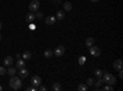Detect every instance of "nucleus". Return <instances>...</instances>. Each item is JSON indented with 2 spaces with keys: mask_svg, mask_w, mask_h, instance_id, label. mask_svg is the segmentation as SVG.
<instances>
[{
  "mask_svg": "<svg viewBox=\"0 0 123 91\" xmlns=\"http://www.w3.org/2000/svg\"><path fill=\"white\" fill-rule=\"evenodd\" d=\"M10 86H11V89L14 90H18V89H21L22 86V79L20 78V76H11V79H10V81H9Z\"/></svg>",
  "mask_w": 123,
  "mask_h": 91,
  "instance_id": "1",
  "label": "nucleus"
},
{
  "mask_svg": "<svg viewBox=\"0 0 123 91\" xmlns=\"http://www.w3.org/2000/svg\"><path fill=\"white\" fill-rule=\"evenodd\" d=\"M28 9H30L31 12L38 11V9H39V1H38V0H32V1L30 3V5H28Z\"/></svg>",
  "mask_w": 123,
  "mask_h": 91,
  "instance_id": "2",
  "label": "nucleus"
},
{
  "mask_svg": "<svg viewBox=\"0 0 123 91\" xmlns=\"http://www.w3.org/2000/svg\"><path fill=\"white\" fill-rule=\"evenodd\" d=\"M65 53V47L64 46H58L54 50H53V54L55 55V57H62Z\"/></svg>",
  "mask_w": 123,
  "mask_h": 91,
  "instance_id": "3",
  "label": "nucleus"
},
{
  "mask_svg": "<svg viewBox=\"0 0 123 91\" xmlns=\"http://www.w3.org/2000/svg\"><path fill=\"white\" fill-rule=\"evenodd\" d=\"M90 54L94 55V57H98V55L101 54V50H100L98 47H96V46L92 44V46L90 47Z\"/></svg>",
  "mask_w": 123,
  "mask_h": 91,
  "instance_id": "4",
  "label": "nucleus"
},
{
  "mask_svg": "<svg viewBox=\"0 0 123 91\" xmlns=\"http://www.w3.org/2000/svg\"><path fill=\"white\" fill-rule=\"evenodd\" d=\"M41 83H42V80H41V78L37 76V75H35L32 79H31V84H32V86H35V87H38L41 85Z\"/></svg>",
  "mask_w": 123,
  "mask_h": 91,
  "instance_id": "5",
  "label": "nucleus"
},
{
  "mask_svg": "<svg viewBox=\"0 0 123 91\" xmlns=\"http://www.w3.org/2000/svg\"><path fill=\"white\" fill-rule=\"evenodd\" d=\"M18 76L21 78V79H25L28 76V70L25 69V68H21V69H18Z\"/></svg>",
  "mask_w": 123,
  "mask_h": 91,
  "instance_id": "6",
  "label": "nucleus"
},
{
  "mask_svg": "<svg viewBox=\"0 0 123 91\" xmlns=\"http://www.w3.org/2000/svg\"><path fill=\"white\" fill-rule=\"evenodd\" d=\"M55 21H57L55 16H47L46 17V24L47 25H53V24H55Z\"/></svg>",
  "mask_w": 123,
  "mask_h": 91,
  "instance_id": "7",
  "label": "nucleus"
},
{
  "mask_svg": "<svg viewBox=\"0 0 123 91\" xmlns=\"http://www.w3.org/2000/svg\"><path fill=\"white\" fill-rule=\"evenodd\" d=\"M35 18H36V15H35L33 12H30V14L26 15V21L30 22V24H31V22H33V21H35Z\"/></svg>",
  "mask_w": 123,
  "mask_h": 91,
  "instance_id": "8",
  "label": "nucleus"
},
{
  "mask_svg": "<svg viewBox=\"0 0 123 91\" xmlns=\"http://www.w3.org/2000/svg\"><path fill=\"white\" fill-rule=\"evenodd\" d=\"M122 59H117L116 62L113 63V68L116 69V70H122Z\"/></svg>",
  "mask_w": 123,
  "mask_h": 91,
  "instance_id": "9",
  "label": "nucleus"
},
{
  "mask_svg": "<svg viewBox=\"0 0 123 91\" xmlns=\"http://www.w3.org/2000/svg\"><path fill=\"white\" fill-rule=\"evenodd\" d=\"M16 73H17V69H16V68H12V67H10V68L6 70V74H7V75H10V76L16 75Z\"/></svg>",
  "mask_w": 123,
  "mask_h": 91,
  "instance_id": "10",
  "label": "nucleus"
},
{
  "mask_svg": "<svg viewBox=\"0 0 123 91\" xmlns=\"http://www.w3.org/2000/svg\"><path fill=\"white\" fill-rule=\"evenodd\" d=\"M12 63H14L12 57H6V58L4 59V65H5V67H10Z\"/></svg>",
  "mask_w": 123,
  "mask_h": 91,
  "instance_id": "11",
  "label": "nucleus"
},
{
  "mask_svg": "<svg viewBox=\"0 0 123 91\" xmlns=\"http://www.w3.org/2000/svg\"><path fill=\"white\" fill-rule=\"evenodd\" d=\"M25 59H18L17 60V63H16V69H21V68H25Z\"/></svg>",
  "mask_w": 123,
  "mask_h": 91,
  "instance_id": "12",
  "label": "nucleus"
},
{
  "mask_svg": "<svg viewBox=\"0 0 123 91\" xmlns=\"http://www.w3.org/2000/svg\"><path fill=\"white\" fill-rule=\"evenodd\" d=\"M105 81H104V79H102V78H98V80H97V81L96 83H94V85H95V90H98L100 89V86L102 85V84H104Z\"/></svg>",
  "mask_w": 123,
  "mask_h": 91,
  "instance_id": "13",
  "label": "nucleus"
},
{
  "mask_svg": "<svg viewBox=\"0 0 123 91\" xmlns=\"http://www.w3.org/2000/svg\"><path fill=\"white\" fill-rule=\"evenodd\" d=\"M63 9H64V11H70V10L73 9V5H71L69 1H67V3L63 4Z\"/></svg>",
  "mask_w": 123,
  "mask_h": 91,
  "instance_id": "14",
  "label": "nucleus"
},
{
  "mask_svg": "<svg viewBox=\"0 0 123 91\" xmlns=\"http://www.w3.org/2000/svg\"><path fill=\"white\" fill-rule=\"evenodd\" d=\"M95 43V39L92 38V37H89V38H86V41H85V44H86V47H91L92 44Z\"/></svg>",
  "mask_w": 123,
  "mask_h": 91,
  "instance_id": "15",
  "label": "nucleus"
},
{
  "mask_svg": "<svg viewBox=\"0 0 123 91\" xmlns=\"http://www.w3.org/2000/svg\"><path fill=\"white\" fill-rule=\"evenodd\" d=\"M64 17H65L64 10H59V11H57V18H58V20H63Z\"/></svg>",
  "mask_w": 123,
  "mask_h": 91,
  "instance_id": "16",
  "label": "nucleus"
},
{
  "mask_svg": "<svg viewBox=\"0 0 123 91\" xmlns=\"http://www.w3.org/2000/svg\"><path fill=\"white\" fill-rule=\"evenodd\" d=\"M107 84H108V85H112V86H115V85H116V78H115L113 75H111L110 79H108V81H107Z\"/></svg>",
  "mask_w": 123,
  "mask_h": 91,
  "instance_id": "17",
  "label": "nucleus"
},
{
  "mask_svg": "<svg viewBox=\"0 0 123 91\" xmlns=\"http://www.w3.org/2000/svg\"><path fill=\"white\" fill-rule=\"evenodd\" d=\"M104 70H101V69H96L95 70V75L97 76V78H102V75H104Z\"/></svg>",
  "mask_w": 123,
  "mask_h": 91,
  "instance_id": "18",
  "label": "nucleus"
},
{
  "mask_svg": "<svg viewBox=\"0 0 123 91\" xmlns=\"http://www.w3.org/2000/svg\"><path fill=\"white\" fill-rule=\"evenodd\" d=\"M104 91H113L115 90V87L112 86V85H108V84H106L105 86H104V89H102Z\"/></svg>",
  "mask_w": 123,
  "mask_h": 91,
  "instance_id": "19",
  "label": "nucleus"
},
{
  "mask_svg": "<svg viewBox=\"0 0 123 91\" xmlns=\"http://www.w3.org/2000/svg\"><path fill=\"white\" fill-rule=\"evenodd\" d=\"M53 55V50H50V49H47L46 52H44V57L46 58H50Z\"/></svg>",
  "mask_w": 123,
  "mask_h": 91,
  "instance_id": "20",
  "label": "nucleus"
},
{
  "mask_svg": "<svg viewBox=\"0 0 123 91\" xmlns=\"http://www.w3.org/2000/svg\"><path fill=\"white\" fill-rule=\"evenodd\" d=\"M52 89H53L54 91H59V90L62 89V86H60V84H59V83H54V84H53V86H52Z\"/></svg>",
  "mask_w": 123,
  "mask_h": 91,
  "instance_id": "21",
  "label": "nucleus"
},
{
  "mask_svg": "<svg viewBox=\"0 0 123 91\" xmlns=\"http://www.w3.org/2000/svg\"><path fill=\"white\" fill-rule=\"evenodd\" d=\"M79 91H86L87 90V85H84V84H81V85H79L78 87H76Z\"/></svg>",
  "mask_w": 123,
  "mask_h": 91,
  "instance_id": "22",
  "label": "nucleus"
},
{
  "mask_svg": "<svg viewBox=\"0 0 123 91\" xmlns=\"http://www.w3.org/2000/svg\"><path fill=\"white\" fill-rule=\"evenodd\" d=\"M31 57H32V54H31L30 52H25V53L22 54V58H24L25 60H27V59H30Z\"/></svg>",
  "mask_w": 123,
  "mask_h": 91,
  "instance_id": "23",
  "label": "nucleus"
},
{
  "mask_svg": "<svg viewBox=\"0 0 123 91\" xmlns=\"http://www.w3.org/2000/svg\"><path fill=\"white\" fill-rule=\"evenodd\" d=\"M94 83H95V81H94V79H92V78H89V79L86 80V85H87V86H92V85H94Z\"/></svg>",
  "mask_w": 123,
  "mask_h": 91,
  "instance_id": "24",
  "label": "nucleus"
},
{
  "mask_svg": "<svg viewBox=\"0 0 123 91\" xmlns=\"http://www.w3.org/2000/svg\"><path fill=\"white\" fill-rule=\"evenodd\" d=\"M85 62H86V58L81 55V57L79 58V64H80V65H84V64H85Z\"/></svg>",
  "mask_w": 123,
  "mask_h": 91,
  "instance_id": "25",
  "label": "nucleus"
},
{
  "mask_svg": "<svg viewBox=\"0 0 123 91\" xmlns=\"http://www.w3.org/2000/svg\"><path fill=\"white\" fill-rule=\"evenodd\" d=\"M5 74H6V68L0 67V75H5Z\"/></svg>",
  "mask_w": 123,
  "mask_h": 91,
  "instance_id": "26",
  "label": "nucleus"
},
{
  "mask_svg": "<svg viewBox=\"0 0 123 91\" xmlns=\"http://www.w3.org/2000/svg\"><path fill=\"white\" fill-rule=\"evenodd\" d=\"M36 12L37 14H35V15L37 18H43V12H41V11H36Z\"/></svg>",
  "mask_w": 123,
  "mask_h": 91,
  "instance_id": "27",
  "label": "nucleus"
},
{
  "mask_svg": "<svg viewBox=\"0 0 123 91\" xmlns=\"http://www.w3.org/2000/svg\"><path fill=\"white\" fill-rule=\"evenodd\" d=\"M37 90H39V91H46L47 87H46V86H42V85H39V86L37 87Z\"/></svg>",
  "mask_w": 123,
  "mask_h": 91,
  "instance_id": "28",
  "label": "nucleus"
},
{
  "mask_svg": "<svg viewBox=\"0 0 123 91\" xmlns=\"http://www.w3.org/2000/svg\"><path fill=\"white\" fill-rule=\"evenodd\" d=\"M53 4H62V0H53Z\"/></svg>",
  "mask_w": 123,
  "mask_h": 91,
  "instance_id": "29",
  "label": "nucleus"
},
{
  "mask_svg": "<svg viewBox=\"0 0 123 91\" xmlns=\"http://www.w3.org/2000/svg\"><path fill=\"white\" fill-rule=\"evenodd\" d=\"M30 28H31V30H35L36 26H35V25H30Z\"/></svg>",
  "mask_w": 123,
  "mask_h": 91,
  "instance_id": "30",
  "label": "nucleus"
},
{
  "mask_svg": "<svg viewBox=\"0 0 123 91\" xmlns=\"http://www.w3.org/2000/svg\"><path fill=\"white\" fill-rule=\"evenodd\" d=\"M90 1H91V3H95V4H96V3L98 1V0H90Z\"/></svg>",
  "mask_w": 123,
  "mask_h": 91,
  "instance_id": "31",
  "label": "nucleus"
},
{
  "mask_svg": "<svg viewBox=\"0 0 123 91\" xmlns=\"http://www.w3.org/2000/svg\"><path fill=\"white\" fill-rule=\"evenodd\" d=\"M1 90H3V86H1V85H0V91H1Z\"/></svg>",
  "mask_w": 123,
  "mask_h": 91,
  "instance_id": "32",
  "label": "nucleus"
},
{
  "mask_svg": "<svg viewBox=\"0 0 123 91\" xmlns=\"http://www.w3.org/2000/svg\"><path fill=\"white\" fill-rule=\"evenodd\" d=\"M0 41H1V33H0Z\"/></svg>",
  "mask_w": 123,
  "mask_h": 91,
  "instance_id": "33",
  "label": "nucleus"
},
{
  "mask_svg": "<svg viewBox=\"0 0 123 91\" xmlns=\"http://www.w3.org/2000/svg\"><path fill=\"white\" fill-rule=\"evenodd\" d=\"M0 30H1V22H0Z\"/></svg>",
  "mask_w": 123,
  "mask_h": 91,
  "instance_id": "34",
  "label": "nucleus"
}]
</instances>
